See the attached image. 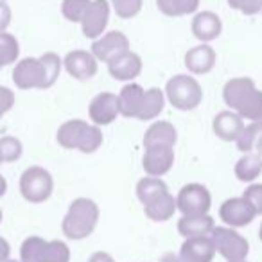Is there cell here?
Here are the masks:
<instances>
[{
	"label": "cell",
	"instance_id": "f35d334b",
	"mask_svg": "<svg viewBox=\"0 0 262 262\" xmlns=\"http://www.w3.org/2000/svg\"><path fill=\"white\" fill-rule=\"evenodd\" d=\"M13 106H15V92L9 86H2L0 84V110L8 113Z\"/></svg>",
	"mask_w": 262,
	"mask_h": 262
},
{
	"label": "cell",
	"instance_id": "e575fe53",
	"mask_svg": "<svg viewBox=\"0 0 262 262\" xmlns=\"http://www.w3.org/2000/svg\"><path fill=\"white\" fill-rule=\"evenodd\" d=\"M243 198L251 205L257 215H262V183H250L243 192Z\"/></svg>",
	"mask_w": 262,
	"mask_h": 262
},
{
	"label": "cell",
	"instance_id": "681fc988",
	"mask_svg": "<svg viewBox=\"0 0 262 262\" xmlns=\"http://www.w3.org/2000/svg\"><path fill=\"white\" fill-rule=\"evenodd\" d=\"M8 262H22V260H20V258H18V260H15V258H9Z\"/></svg>",
	"mask_w": 262,
	"mask_h": 262
},
{
	"label": "cell",
	"instance_id": "b9f144b4",
	"mask_svg": "<svg viewBox=\"0 0 262 262\" xmlns=\"http://www.w3.org/2000/svg\"><path fill=\"white\" fill-rule=\"evenodd\" d=\"M157 6L164 15L174 16V0H157Z\"/></svg>",
	"mask_w": 262,
	"mask_h": 262
},
{
	"label": "cell",
	"instance_id": "277c9868",
	"mask_svg": "<svg viewBox=\"0 0 262 262\" xmlns=\"http://www.w3.org/2000/svg\"><path fill=\"white\" fill-rule=\"evenodd\" d=\"M210 237L215 246V253L221 255L226 262L246 260L250 255V243L237 230L228 228V226H215Z\"/></svg>",
	"mask_w": 262,
	"mask_h": 262
},
{
	"label": "cell",
	"instance_id": "ac0fdd59",
	"mask_svg": "<svg viewBox=\"0 0 262 262\" xmlns=\"http://www.w3.org/2000/svg\"><path fill=\"white\" fill-rule=\"evenodd\" d=\"M185 67L194 74H207L215 65V51L212 45L200 43L185 52Z\"/></svg>",
	"mask_w": 262,
	"mask_h": 262
},
{
	"label": "cell",
	"instance_id": "11a10c76",
	"mask_svg": "<svg viewBox=\"0 0 262 262\" xmlns=\"http://www.w3.org/2000/svg\"><path fill=\"white\" fill-rule=\"evenodd\" d=\"M112 2H113V0H112Z\"/></svg>",
	"mask_w": 262,
	"mask_h": 262
},
{
	"label": "cell",
	"instance_id": "4316f807",
	"mask_svg": "<svg viewBox=\"0 0 262 262\" xmlns=\"http://www.w3.org/2000/svg\"><path fill=\"white\" fill-rule=\"evenodd\" d=\"M235 113L241 119H248L251 122L262 120V90L253 88L246 97L241 101V104L235 108Z\"/></svg>",
	"mask_w": 262,
	"mask_h": 262
},
{
	"label": "cell",
	"instance_id": "d6986e66",
	"mask_svg": "<svg viewBox=\"0 0 262 262\" xmlns=\"http://www.w3.org/2000/svg\"><path fill=\"white\" fill-rule=\"evenodd\" d=\"M178 233L183 239L190 237H205L210 235L212 230L215 228V221L210 214L207 215H182L176 225Z\"/></svg>",
	"mask_w": 262,
	"mask_h": 262
},
{
	"label": "cell",
	"instance_id": "f546056e",
	"mask_svg": "<svg viewBox=\"0 0 262 262\" xmlns=\"http://www.w3.org/2000/svg\"><path fill=\"white\" fill-rule=\"evenodd\" d=\"M24 153V146L20 142V139L11 135H6L0 139V157H2V162L4 164H11V162H16Z\"/></svg>",
	"mask_w": 262,
	"mask_h": 262
},
{
	"label": "cell",
	"instance_id": "52a82bcc",
	"mask_svg": "<svg viewBox=\"0 0 262 262\" xmlns=\"http://www.w3.org/2000/svg\"><path fill=\"white\" fill-rule=\"evenodd\" d=\"M219 217L225 223V226L239 230L251 225L253 219L257 217V214L251 208V205L243 196H239V198H228V200L223 201L221 207H219Z\"/></svg>",
	"mask_w": 262,
	"mask_h": 262
},
{
	"label": "cell",
	"instance_id": "60d3db41",
	"mask_svg": "<svg viewBox=\"0 0 262 262\" xmlns=\"http://www.w3.org/2000/svg\"><path fill=\"white\" fill-rule=\"evenodd\" d=\"M9 258H11V244L0 235V262H8Z\"/></svg>",
	"mask_w": 262,
	"mask_h": 262
},
{
	"label": "cell",
	"instance_id": "f1b7e54d",
	"mask_svg": "<svg viewBox=\"0 0 262 262\" xmlns=\"http://www.w3.org/2000/svg\"><path fill=\"white\" fill-rule=\"evenodd\" d=\"M18 54H20V45L18 40L15 38V34L8 33V31H2L0 33V63H2V67L15 63Z\"/></svg>",
	"mask_w": 262,
	"mask_h": 262
},
{
	"label": "cell",
	"instance_id": "ffe728a7",
	"mask_svg": "<svg viewBox=\"0 0 262 262\" xmlns=\"http://www.w3.org/2000/svg\"><path fill=\"white\" fill-rule=\"evenodd\" d=\"M255 86V81L251 77L246 76H239V77H232L225 83L223 86V99H225L226 106H228L232 112H235V108L241 104L244 97L250 94Z\"/></svg>",
	"mask_w": 262,
	"mask_h": 262
},
{
	"label": "cell",
	"instance_id": "1f68e13d",
	"mask_svg": "<svg viewBox=\"0 0 262 262\" xmlns=\"http://www.w3.org/2000/svg\"><path fill=\"white\" fill-rule=\"evenodd\" d=\"M45 243H47V241H45L43 237H38V235L27 237V239L22 243V246H20V260L22 262H38Z\"/></svg>",
	"mask_w": 262,
	"mask_h": 262
},
{
	"label": "cell",
	"instance_id": "cb8c5ba5",
	"mask_svg": "<svg viewBox=\"0 0 262 262\" xmlns=\"http://www.w3.org/2000/svg\"><path fill=\"white\" fill-rule=\"evenodd\" d=\"M235 178L243 183H253L262 174V157L257 153H246L235 162Z\"/></svg>",
	"mask_w": 262,
	"mask_h": 262
},
{
	"label": "cell",
	"instance_id": "7c38bea8",
	"mask_svg": "<svg viewBox=\"0 0 262 262\" xmlns=\"http://www.w3.org/2000/svg\"><path fill=\"white\" fill-rule=\"evenodd\" d=\"M178 255L183 262H212L217 253H215V246L212 243V237L205 235V237L183 239Z\"/></svg>",
	"mask_w": 262,
	"mask_h": 262
},
{
	"label": "cell",
	"instance_id": "4dcf8cb0",
	"mask_svg": "<svg viewBox=\"0 0 262 262\" xmlns=\"http://www.w3.org/2000/svg\"><path fill=\"white\" fill-rule=\"evenodd\" d=\"M40 61L43 65V72H45V88H49L58 79L63 61L59 59V56L56 52H45V54H41Z\"/></svg>",
	"mask_w": 262,
	"mask_h": 262
},
{
	"label": "cell",
	"instance_id": "5b68a950",
	"mask_svg": "<svg viewBox=\"0 0 262 262\" xmlns=\"http://www.w3.org/2000/svg\"><path fill=\"white\" fill-rule=\"evenodd\" d=\"M176 205L182 215H207L212 208V194L201 183H187L176 194Z\"/></svg>",
	"mask_w": 262,
	"mask_h": 262
},
{
	"label": "cell",
	"instance_id": "44dd1931",
	"mask_svg": "<svg viewBox=\"0 0 262 262\" xmlns=\"http://www.w3.org/2000/svg\"><path fill=\"white\" fill-rule=\"evenodd\" d=\"M88 127V122L83 119H70L65 120L61 126L58 127V133H56V140L61 147L65 149H77L83 140L84 131Z\"/></svg>",
	"mask_w": 262,
	"mask_h": 262
},
{
	"label": "cell",
	"instance_id": "8fae6325",
	"mask_svg": "<svg viewBox=\"0 0 262 262\" xmlns=\"http://www.w3.org/2000/svg\"><path fill=\"white\" fill-rule=\"evenodd\" d=\"M110 18V2L108 0H92L81 20V29L83 34L90 40H97L102 36V31L108 26Z\"/></svg>",
	"mask_w": 262,
	"mask_h": 262
},
{
	"label": "cell",
	"instance_id": "e0dca14e",
	"mask_svg": "<svg viewBox=\"0 0 262 262\" xmlns=\"http://www.w3.org/2000/svg\"><path fill=\"white\" fill-rule=\"evenodd\" d=\"M144 90L139 83H126L119 92V112L122 117L127 119H137L140 112V106H142V99H144Z\"/></svg>",
	"mask_w": 262,
	"mask_h": 262
},
{
	"label": "cell",
	"instance_id": "74e56055",
	"mask_svg": "<svg viewBox=\"0 0 262 262\" xmlns=\"http://www.w3.org/2000/svg\"><path fill=\"white\" fill-rule=\"evenodd\" d=\"M200 8V0H174V16L190 15Z\"/></svg>",
	"mask_w": 262,
	"mask_h": 262
},
{
	"label": "cell",
	"instance_id": "4fadbf2b",
	"mask_svg": "<svg viewBox=\"0 0 262 262\" xmlns=\"http://www.w3.org/2000/svg\"><path fill=\"white\" fill-rule=\"evenodd\" d=\"M212 129L225 142H237L244 129V120L232 110H223L212 119Z\"/></svg>",
	"mask_w": 262,
	"mask_h": 262
},
{
	"label": "cell",
	"instance_id": "5bb4252c",
	"mask_svg": "<svg viewBox=\"0 0 262 262\" xmlns=\"http://www.w3.org/2000/svg\"><path fill=\"white\" fill-rule=\"evenodd\" d=\"M67 72L70 76L77 77V79H88L97 72V59L92 54V51H84V49H76L70 51L63 59Z\"/></svg>",
	"mask_w": 262,
	"mask_h": 262
},
{
	"label": "cell",
	"instance_id": "603a6c76",
	"mask_svg": "<svg viewBox=\"0 0 262 262\" xmlns=\"http://www.w3.org/2000/svg\"><path fill=\"white\" fill-rule=\"evenodd\" d=\"M178 140V131H176L174 124L169 120H157L146 129L144 135V146L149 144H169V146H176Z\"/></svg>",
	"mask_w": 262,
	"mask_h": 262
},
{
	"label": "cell",
	"instance_id": "816d5d0a",
	"mask_svg": "<svg viewBox=\"0 0 262 262\" xmlns=\"http://www.w3.org/2000/svg\"><path fill=\"white\" fill-rule=\"evenodd\" d=\"M2 164H4V162H2V157H0V167H2Z\"/></svg>",
	"mask_w": 262,
	"mask_h": 262
},
{
	"label": "cell",
	"instance_id": "3957f363",
	"mask_svg": "<svg viewBox=\"0 0 262 262\" xmlns=\"http://www.w3.org/2000/svg\"><path fill=\"white\" fill-rule=\"evenodd\" d=\"M165 97L178 110H194L203 99V88L196 77L176 74L165 84Z\"/></svg>",
	"mask_w": 262,
	"mask_h": 262
},
{
	"label": "cell",
	"instance_id": "d590c367",
	"mask_svg": "<svg viewBox=\"0 0 262 262\" xmlns=\"http://www.w3.org/2000/svg\"><path fill=\"white\" fill-rule=\"evenodd\" d=\"M113 8L120 18H131L142 9V0H113Z\"/></svg>",
	"mask_w": 262,
	"mask_h": 262
},
{
	"label": "cell",
	"instance_id": "484cf974",
	"mask_svg": "<svg viewBox=\"0 0 262 262\" xmlns=\"http://www.w3.org/2000/svg\"><path fill=\"white\" fill-rule=\"evenodd\" d=\"M165 106V94L160 90V88L153 86V88H147L146 94H144L142 99V106H140V112H139V120H151L155 117L160 115V112L164 110Z\"/></svg>",
	"mask_w": 262,
	"mask_h": 262
},
{
	"label": "cell",
	"instance_id": "8d00e7d4",
	"mask_svg": "<svg viewBox=\"0 0 262 262\" xmlns=\"http://www.w3.org/2000/svg\"><path fill=\"white\" fill-rule=\"evenodd\" d=\"M228 6L239 9L244 15H257L262 13V0H228Z\"/></svg>",
	"mask_w": 262,
	"mask_h": 262
},
{
	"label": "cell",
	"instance_id": "ee69618b",
	"mask_svg": "<svg viewBox=\"0 0 262 262\" xmlns=\"http://www.w3.org/2000/svg\"><path fill=\"white\" fill-rule=\"evenodd\" d=\"M160 262H183V260L180 258V255H176V253H172V251H169V253L162 255Z\"/></svg>",
	"mask_w": 262,
	"mask_h": 262
},
{
	"label": "cell",
	"instance_id": "2e32d148",
	"mask_svg": "<svg viewBox=\"0 0 262 262\" xmlns=\"http://www.w3.org/2000/svg\"><path fill=\"white\" fill-rule=\"evenodd\" d=\"M192 34L201 40L203 43L215 38L221 34L223 29V22L219 18V15H215L214 11H198L192 18Z\"/></svg>",
	"mask_w": 262,
	"mask_h": 262
},
{
	"label": "cell",
	"instance_id": "7a4b0ae2",
	"mask_svg": "<svg viewBox=\"0 0 262 262\" xmlns=\"http://www.w3.org/2000/svg\"><path fill=\"white\" fill-rule=\"evenodd\" d=\"M54 178L41 165H31L20 176V194L31 205L45 203L52 196Z\"/></svg>",
	"mask_w": 262,
	"mask_h": 262
},
{
	"label": "cell",
	"instance_id": "ba28073f",
	"mask_svg": "<svg viewBox=\"0 0 262 262\" xmlns=\"http://www.w3.org/2000/svg\"><path fill=\"white\" fill-rule=\"evenodd\" d=\"M127 51H131L129 40L122 31H108L106 34L92 41V54L95 56V59L104 63H110L117 56Z\"/></svg>",
	"mask_w": 262,
	"mask_h": 262
},
{
	"label": "cell",
	"instance_id": "bcb514c9",
	"mask_svg": "<svg viewBox=\"0 0 262 262\" xmlns=\"http://www.w3.org/2000/svg\"><path fill=\"white\" fill-rule=\"evenodd\" d=\"M6 192H8V180L0 174V198H4Z\"/></svg>",
	"mask_w": 262,
	"mask_h": 262
},
{
	"label": "cell",
	"instance_id": "7bdbcfd3",
	"mask_svg": "<svg viewBox=\"0 0 262 262\" xmlns=\"http://www.w3.org/2000/svg\"><path fill=\"white\" fill-rule=\"evenodd\" d=\"M88 262H115V258L108 251H95L88 257Z\"/></svg>",
	"mask_w": 262,
	"mask_h": 262
},
{
	"label": "cell",
	"instance_id": "c3c4849f",
	"mask_svg": "<svg viewBox=\"0 0 262 262\" xmlns=\"http://www.w3.org/2000/svg\"><path fill=\"white\" fill-rule=\"evenodd\" d=\"M2 217H4V212H2V208H0V223H2Z\"/></svg>",
	"mask_w": 262,
	"mask_h": 262
},
{
	"label": "cell",
	"instance_id": "836d02e7",
	"mask_svg": "<svg viewBox=\"0 0 262 262\" xmlns=\"http://www.w3.org/2000/svg\"><path fill=\"white\" fill-rule=\"evenodd\" d=\"M92 0H63L61 13L70 22H81Z\"/></svg>",
	"mask_w": 262,
	"mask_h": 262
},
{
	"label": "cell",
	"instance_id": "7402d4cb",
	"mask_svg": "<svg viewBox=\"0 0 262 262\" xmlns=\"http://www.w3.org/2000/svg\"><path fill=\"white\" fill-rule=\"evenodd\" d=\"M178 212V205H176V198L171 192H165L153 200L151 203L144 205V214L147 219L153 223H165L172 219V215Z\"/></svg>",
	"mask_w": 262,
	"mask_h": 262
},
{
	"label": "cell",
	"instance_id": "30bf717a",
	"mask_svg": "<svg viewBox=\"0 0 262 262\" xmlns=\"http://www.w3.org/2000/svg\"><path fill=\"white\" fill-rule=\"evenodd\" d=\"M88 115L95 126H108L117 117L119 112V97L113 92H101L97 94L88 104Z\"/></svg>",
	"mask_w": 262,
	"mask_h": 262
},
{
	"label": "cell",
	"instance_id": "8992f818",
	"mask_svg": "<svg viewBox=\"0 0 262 262\" xmlns=\"http://www.w3.org/2000/svg\"><path fill=\"white\" fill-rule=\"evenodd\" d=\"M174 165V146L169 144H149L144 146L142 167L147 176L162 178Z\"/></svg>",
	"mask_w": 262,
	"mask_h": 262
},
{
	"label": "cell",
	"instance_id": "d6a6232c",
	"mask_svg": "<svg viewBox=\"0 0 262 262\" xmlns=\"http://www.w3.org/2000/svg\"><path fill=\"white\" fill-rule=\"evenodd\" d=\"M101 146H102L101 127L95 126V124H88V127H86V131H84L83 140H81L77 151H81V153H84V155H92V153H95Z\"/></svg>",
	"mask_w": 262,
	"mask_h": 262
},
{
	"label": "cell",
	"instance_id": "f5cc1de1",
	"mask_svg": "<svg viewBox=\"0 0 262 262\" xmlns=\"http://www.w3.org/2000/svg\"><path fill=\"white\" fill-rule=\"evenodd\" d=\"M239 262H248V260H239Z\"/></svg>",
	"mask_w": 262,
	"mask_h": 262
},
{
	"label": "cell",
	"instance_id": "7dc6e473",
	"mask_svg": "<svg viewBox=\"0 0 262 262\" xmlns=\"http://www.w3.org/2000/svg\"><path fill=\"white\" fill-rule=\"evenodd\" d=\"M258 239H260V243H262V223H260V226H258Z\"/></svg>",
	"mask_w": 262,
	"mask_h": 262
},
{
	"label": "cell",
	"instance_id": "d4e9b609",
	"mask_svg": "<svg viewBox=\"0 0 262 262\" xmlns=\"http://www.w3.org/2000/svg\"><path fill=\"white\" fill-rule=\"evenodd\" d=\"M137 198L142 205L151 203L153 200H157L158 196L169 192L167 183L164 182L162 178H155V176H144L142 180H139L135 187Z\"/></svg>",
	"mask_w": 262,
	"mask_h": 262
},
{
	"label": "cell",
	"instance_id": "83f0119b",
	"mask_svg": "<svg viewBox=\"0 0 262 262\" xmlns=\"http://www.w3.org/2000/svg\"><path fill=\"white\" fill-rule=\"evenodd\" d=\"M70 248L65 241H59V239H52L47 241L40 253V258L38 262H70Z\"/></svg>",
	"mask_w": 262,
	"mask_h": 262
},
{
	"label": "cell",
	"instance_id": "6da1fadb",
	"mask_svg": "<svg viewBox=\"0 0 262 262\" xmlns=\"http://www.w3.org/2000/svg\"><path fill=\"white\" fill-rule=\"evenodd\" d=\"M101 217L99 205L90 198H76L69 205L65 217L61 221V232L69 241L88 239L95 232Z\"/></svg>",
	"mask_w": 262,
	"mask_h": 262
},
{
	"label": "cell",
	"instance_id": "ab89813d",
	"mask_svg": "<svg viewBox=\"0 0 262 262\" xmlns=\"http://www.w3.org/2000/svg\"><path fill=\"white\" fill-rule=\"evenodd\" d=\"M11 24V8L6 0H0V33Z\"/></svg>",
	"mask_w": 262,
	"mask_h": 262
},
{
	"label": "cell",
	"instance_id": "db71d44e",
	"mask_svg": "<svg viewBox=\"0 0 262 262\" xmlns=\"http://www.w3.org/2000/svg\"><path fill=\"white\" fill-rule=\"evenodd\" d=\"M0 69H2V63H0Z\"/></svg>",
	"mask_w": 262,
	"mask_h": 262
},
{
	"label": "cell",
	"instance_id": "f6af8a7d",
	"mask_svg": "<svg viewBox=\"0 0 262 262\" xmlns=\"http://www.w3.org/2000/svg\"><path fill=\"white\" fill-rule=\"evenodd\" d=\"M253 153H257V155H260V157H262V127H260V131H258V137H257V142H255Z\"/></svg>",
	"mask_w": 262,
	"mask_h": 262
},
{
	"label": "cell",
	"instance_id": "f907efd6",
	"mask_svg": "<svg viewBox=\"0 0 262 262\" xmlns=\"http://www.w3.org/2000/svg\"><path fill=\"white\" fill-rule=\"evenodd\" d=\"M4 115H6V113L2 112V110H0V119H2V117H4Z\"/></svg>",
	"mask_w": 262,
	"mask_h": 262
},
{
	"label": "cell",
	"instance_id": "9c48e42d",
	"mask_svg": "<svg viewBox=\"0 0 262 262\" xmlns=\"http://www.w3.org/2000/svg\"><path fill=\"white\" fill-rule=\"evenodd\" d=\"M13 81L22 90L45 88V72L40 58H22L13 69Z\"/></svg>",
	"mask_w": 262,
	"mask_h": 262
},
{
	"label": "cell",
	"instance_id": "9a60e30c",
	"mask_svg": "<svg viewBox=\"0 0 262 262\" xmlns=\"http://www.w3.org/2000/svg\"><path fill=\"white\" fill-rule=\"evenodd\" d=\"M108 70L115 79L131 81L142 72V58L137 52L127 51L108 63Z\"/></svg>",
	"mask_w": 262,
	"mask_h": 262
}]
</instances>
